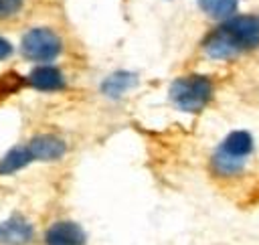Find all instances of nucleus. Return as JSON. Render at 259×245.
<instances>
[{
	"label": "nucleus",
	"mask_w": 259,
	"mask_h": 245,
	"mask_svg": "<svg viewBox=\"0 0 259 245\" xmlns=\"http://www.w3.org/2000/svg\"><path fill=\"white\" fill-rule=\"evenodd\" d=\"M255 152V138L249 130H231L210 156V170L219 178L241 176Z\"/></svg>",
	"instance_id": "2"
},
{
	"label": "nucleus",
	"mask_w": 259,
	"mask_h": 245,
	"mask_svg": "<svg viewBox=\"0 0 259 245\" xmlns=\"http://www.w3.org/2000/svg\"><path fill=\"white\" fill-rule=\"evenodd\" d=\"M34 241V227L22 215H10L0 221V245H30Z\"/></svg>",
	"instance_id": "7"
},
{
	"label": "nucleus",
	"mask_w": 259,
	"mask_h": 245,
	"mask_svg": "<svg viewBox=\"0 0 259 245\" xmlns=\"http://www.w3.org/2000/svg\"><path fill=\"white\" fill-rule=\"evenodd\" d=\"M20 53L24 59L34 61L38 65L53 63L63 53L61 36L49 26H34L28 28L20 38Z\"/></svg>",
	"instance_id": "4"
},
{
	"label": "nucleus",
	"mask_w": 259,
	"mask_h": 245,
	"mask_svg": "<svg viewBox=\"0 0 259 245\" xmlns=\"http://www.w3.org/2000/svg\"><path fill=\"white\" fill-rule=\"evenodd\" d=\"M255 49H259V14H235L202 40V53L212 61H233Z\"/></svg>",
	"instance_id": "1"
},
{
	"label": "nucleus",
	"mask_w": 259,
	"mask_h": 245,
	"mask_svg": "<svg viewBox=\"0 0 259 245\" xmlns=\"http://www.w3.org/2000/svg\"><path fill=\"white\" fill-rule=\"evenodd\" d=\"M24 6V0H0V18L16 16Z\"/></svg>",
	"instance_id": "13"
},
{
	"label": "nucleus",
	"mask_w": 259,
	"mask_h": 245,
	"mask_svg": "<svg viewBox=\"0 0 259 245\" xmlns=\"http://www.w3.org/2000/svg\"><path fill=\"white\" fill-rule=\"evenodd\" d=\"M26 144H28L32 156H34V162H55V160H61L67 154V150H69V144L59 134H36Z\"/></svg>",
	"instance_id": "6"
},
{
	"label": "nucleus",
	"mask_w": 259,
	"mask_h": 245,
	"mask_svg": "<svg viewBox=\"0 0 259 245\" xmlns=\"http://www.w3.org/2000/svg\"><path fill=\"white\" fill-rule=\"evenodd\" d=\"M140 83V75L136 71H127V69H117L111 71L99 85V91L103 97L115 101L119 97H123L127 91H132L136 85Z\"/></svg>",
	"instance_id": "9"
},
{
	"label": "nucleus",
	"mask_w": 259,
	"mask_h": 245,
	"mask_svg": "<svg viewBox=\"0 0 259 245\" xmlns=\"http://www.w3.org/2000/svg\"><path fill=\"white\" fill-rule=\"evenodd\" d=\"M12 55H14V47H12V43H10L8 38L0 36V61H8Z\"/></svg>",
	"instance_id": "14"
},
{
	"label": "nucleus",
	"mask_w": 259,
	"mask_h": 245,
	"mask_svg": "<svg viewBox=\"0 0 259 245\" xmlns=\"http://www.w3.org/2000/svg\"><path fill=\"white\" fill-rule=\"evenodd\" d=\"M22 87H26L24 83V77H20L18 73H4L0 77V101L18 93Z\"/></svg>",
	"instance_id": "12"
},
{
	"label": "nucleus",
	"mask_w": 259,
	"mask_h": 245,
	"mask_svg": "<svg viewBox=\"0 0 259 245\" xmlns=\"http://www.w3.org/2000/svg\"><path fill=\"white\" fill-rule=\"evenodd\" d=\"M214 97V81L202 73H188L168 87V101L182 113H200Z\"/></svg>",
	"instance_id": "3"
},
{
	"label": "nucleus",
	"mask_w": 259,
	"mask_h": 245,
	"mask_svg": "<svg viewBox=\"0 0 259 245\" xmlns=\"http://www.w3.org/2000/svg\"><path fill=\"white\" fill-rule=\"evenodd\" d=\"M239 0H198V8L212 20H227L235 16Z\"/></svg>",
	"instance_id": "11"
},
{
	"label": "nucleus",
	"mask_w": 259,
	"mask_h": 245,
	"mask_svg": "<svg viewBox=\"0 0 259 245\" xmlns=\"http://www.w3.org/2000/svg\"><path fill=\"white\" fill-rule=\"evenodd\" d=\"M34 162V156L28 148V144H16L6 150V154L0 158V176H12L24 168H28Z\"/></svg>",
	"instance_id": "10"
},
{
	"label": "nucleus",
	"mask_w": 259,
	"mask_h": 245,
	"mask_svg": "<svg viewBox=\"0 0 259 245\" xmlns=\"http://www.w3.org/2000/svg\"><path fill=\"white\" fill-rule=\"evenodd\" d=\"M26 87L40 91V93H59L67 87V79L63 75V71L51 63H42L36 65L28 71V75L24 77Z\"/></svg>",
	"instance_id": "5"
},
{
	"label": "nucleus",
	"mask_w": 259,
	"mask_h": 245,
	"mask_svg": "<svg viewBox=\"0 0 259 245\" xmlns=\"http://www.w3.org/2000/svg\"><path fill=\"white\" fill-rule=\"evenodd\" d=\"M45 245H87V235L73 221H55L42 235Z\"/></svg>",
	"instance_id": "8"
}]
</instances>
